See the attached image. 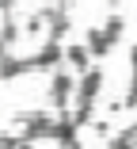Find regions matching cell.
Instances as JSON below:
<instances>
[{"mask_svg":"<svg viewBox=\"0 0 137 149\" xmlns=\"http://www.w3.org/2000/svg\"><path fill=\"white\" fill-rule=\"evenodd\" d=\"M76 92V77L69 73V69H57L53 73V80H50V100H53V107H65V100Z\"/></svg>","mask_w":137,"mask_h":149,"instance_id":"obj_1","label":"cell"},{"mask_svg":"<svg viewBox=\"0 0 137 149\" xmlns=\"http://www.w3.org/2000/svg\"><path fill=\"white\" fill-rule=\"evenodd\" d=\"M111 35H107V31H99V27H92V31H88V50L95 54V57H103V54H111Z\"/></svg>","mask_w":137,"mask_h":149,"instance_id":"obj_2","label":"cell"},{"mask_svg":"<svg viewBox=\"0 0 137 149\" xmlns=\"http://www.w3.org/2000/svg\"><path fill=\"white\" fill-rule=\"evenodd\" d=\"M88 46H65V61L76 69V73H88Z\"/></svg>","mask_w":137,"mask_h":149,"instance_id":"obj_3","label":"cell"},{"mask_svg":"<svg viewBox=\"0 0 137 149\" xmlns=\"http://www.w3.org/2000/svg\"><path fill=\"white\" fill-rule=\"evenodd\" d=\"M0 35H4V46H15V42H19V35H23V27L8 15V19H4V31H0Z\"/></svg>","mask_w":137,"mask_h":149,"instance_id":"obj_4","label":"cell"},{"mask_svg":"<svg viewBox=\"0 0 137 149\" xmlns=\"http://www.w3.org/2000/svg\"><path fill=\"white\" fill-rule=\"evenodd\" d=\"M103 31L111 35L114 42H118V38H122V31H126V23H122V15H111V19H107V27H103Z\"/></svg>","mask_w":137,"mask_h":149,"instance_id":"obj_5","label":"cell"},{"mask_svg":"<svg viewBox=\"0 0 137 149\" xmlns=\"http://www.w3.org/2000/svg\"><path fill=\"white\" fill-rule=\"evenodd\" d=\"M0 149H23V141L15 134H4V141H0Z\"/></svg>","mask_w":137,"mask_h":149,"instance_id":"obj_6","label":"cell"},{"mask_svg":"<svg viewBox=\"0 0 137 149\" xmlns=\"http://www.w3.org/2000/svg\"><path fill=\"white\" fill-rule=\"evenodd\" d=\"M0 8H4V15H12V8H15V0H0Z\"/></svg>","mask_w":137,"mask_h":149,"instance_id":"obj_7","label":"cell"},{"mask_svg":"<svg viewBox=\"0 0 137 149\" xmlns=\"http://www.w3.org/2000/svg\"><path fill=\"white\" fill-rule=\"evenodd\" d=\"M23 149H34V145H31V141H23Z\"/></svg>","mask_w":137,"mask_h":149,"instance_id":"obj_8","label":"cell"},{"mask_svg":"<svg viewBox=\"0 0 137 149\" xmlns=\"http://www.w3.org/2000/svg\"><path fill=\"white\" fill-rule=\"evenodd\" d=\"M111 4H122V0H111Z\"/></svg>","mask_w":137,"mask_h":149,"instance_id":"obj_9","label":"cell"}]
</instances>
